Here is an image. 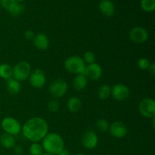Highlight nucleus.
I'll return each instance as SVG.
<instances>
[{
	"instance_id": "aec40b11",
	"label": "nucleus",
	"mask_w": 155,
	"mask_h": 155,
	"mask_svg": "<svg viewBox=\"0 0 155 155\" xmlns=\"http://www.w3.org/2000/svg\"><path fill=\"white\" fill-rule=\"evenodd\" d=\"M0 77L4 80H8L12 77V67L10 64L3 63L0 64Z\"/></svg>"
},
{
	"instance_id": "9b49d317",
	"label": "nucleus",
	"mask_w": 155,
	"mask_h": 155,
	"mask_svg": "<svg viewBox=\"0 0 155 155\" xmlns=\"http://www.w3.org/2000/svg\"><path fill=\"white\" fill-rule=\"evenodd\" d=\"M108 131L113 137L116 139H122L128 133V128L124 123L121 121H115L109 126Z\"/></svg>"
},
{
	"instance_id": "20e7f679",
	"label": "nucleus",
	"mask_w": 155,
	"mask_h": 155,
	"mask_svg": "<svg viewBox=\"0 0 155 155\" xmlns=\"http://www.w3.org/2000/svg\"><path fill=\"white\" fill-rule=\"evenodd\" d=\"M31 73V66L27 61L19 62L12 68V78L18 81H24L29 78Z\"/></svg>"
},
{
	"instance_id": "473e14b6",
	"label": "nucleus",
	"mask_w": 155,
	"mask_h": 155,
	"mask_svg": "<svg viewBox=\"0 0 155 155\" xmlns=\"http://www.w3.org/2000/svg\"><path fill=\"white\" fill-rule=\"evenodd\" d=\"M58 155H71V154L68 149H65V148H64V149L62 150V151H61V152L59 153Z\"/></svg>"
},
{
	"instance_id": "7c9ffc66",
	"label": "nucleus",
	"mask_w": 155,
	"mask_h": 155,
	"mask_svg": "<svg viewBox=\"0 0 155 155\" xmlns=\"http://www.w3.org/2000/svg\"><path fill=\"white\" fill-rule=\"evenodd\" d=\"M24 37L27 39H28V40H31V39H33V38H34L35 33L31 30H27L24 32Z\"/></svg>"
},
{
	"instance_id": "9d476101",
	"label": "nucleus",
	"mask_w": 155,
	"mask_h": 155,
	"mask_svg": "<svg viewBox=\"0 0 155 155\" xmlns=\"http://www.w3.org/2000/svg\"><path fill=\"white\" fill-rule=\"evenodd\" d=\"M29 80L30 85L36 89H41L46 83V76L42 70L36 69L31 71L29 76Z\"/></svg>"
},
{
	"instance_id": "4468645a",
	"label": "nucleus",
	"mask_w": 155,
	"mask_h": 155,
	"mask_svg": "<svg viewBox=\"0 0 155 155\" xmlns=\"http://www.w3.org/2000/svg\"><path fill=\"white\" fill-rule=\"evenodd\" d=\"M33 41L36 48L39 50H46L49 46V39L45 33H39L35 34Z\"/></svg>"
},
{
	"instance_id": "dca6fc26",
	"label": "nucleus",
	"mask_w": 155,
	"mask_h": 155,
	"mask_svg": "<svg viewBox=\"0 0 155 155\" xmlns=\"http://www.w3.org/2000/svg\"><path fill=\"white\" fill-rule=\"evenodd\" d=\"M0 144L2 146L7 149L13 148V147L16 145L15 136L4 133L0 136Z\"/></svg>"
},
{
	"instance_id": "39448f33",
	"label": "nucleus",
	"mask_w": 155,
	"mask_h": 155,
	"mask_svg": "<svg viewBox=\"0 0 155 155\" xmlns=\"http://www.w3.org/2000/svg\"><path fill=\"white\" fill-rule=\"evenodd\" d=\"M68 89V83L63 79H57L51 82L48 87L50 95L54 98H61L67 93Z\"/></svg>"
},
{
	"instance_id": "423d86ee",
	"label": "nucleus",
	"mask_w": 155,
	"mask_h": 155,
	"mask_svg": "<svg viewBox=\"0 0 155 155\" xmlns=\"http://www.w3.org/2000/svg\"><path fill=\"white\" fill-rule=\"evenodd\" d=\"M1 127L5 133L12 136H17L21 133L22 126L19 121L12 117H6L3 118L1 122Z\"/></svg>"
},
{
	"instance_id": "0eeeda50",
	"label": "nucleus",
	"mask_w": 155,
	"mask_h": 155,
	"mask_svg": "<svg viewBox=\"0 0 155 155\" xmlns=\"http://www.w3.org/2000/svg\"><path fill=\"white\" fill-rule=\"evenodd\" d=\"M139 110L141 114L146 118L155 117V101L154 99L145 98L139 102Z\"/></svg>"
},
{
	"instance_id": "f257e3e1",
	"label": "nucleus",
	"mask_w": 155,
	"mask_h": 155,
	"mask_svg": "<svg viewBox=\"0 0 155 155\" xmlns=\"http://www.w3.org/2000/svg\"><path fill=\"white\" fill-rule=\"evenodd\" d=\"M23 136L32 142H39L48 134V125L42 117H35L26 121L22 126Z\"/></svg>"
},
{
	"instance_id": "b1692460",
	"label": "nucleus",
	"mask_w": 155,
	"mask_h": 155,
	"mask_svg": "<svg viewBox=\"0 0 155 155\" xmlns=\"http://www.w3.org/2000/svg\"><path fill=\"white\" fill-rule=\"evenodd\" d=\"M29 151L31 155H42L44 150L42 144H39V142H32L29 148Z\"/></svg>"
},
{
	"instance_id": "a878e982",
	"label": "nucleus",
	"mask_w": 155,
	"mask_h": 155,
	"mask_svg": "<svg viewBox=\"0 0 155 155\" xmlns=\"http://www.w3.org/2000/svg\"><path fill=\"white\" fill-rule=\"evenodd\" d=\"M47 107H48V110L50 112L55 113V112H57L59 110L60 104H59L58 101L57 99H52L48 101V104H47Z\"/></svg>"
},
{
	"instance_id": "cd10ccee",
	"label": "nucleus",
	"mask_w": 155,
	"mask_h": 155,
	"mask_svg": "<svg viewBox=\"0 0 155 155\" xmlns=\"http://www.w3.org/2000/svg\"><path fill=\"white\" fill-rule=\"evenodd\" d=\"M150 64H151V62L147 58H140L137 61L138 67L141 70H148Z\"/></svg>"
},
{
	"instance_id": "a211bd4d",
	"label": "nucleus",
	"mask_w": 155,
	"mask_h": 155,
	"mask_svg": "<svg viewBox=\"0 0 155 155\" xmlns=\"http://www.w3.org/2000/svg\"><path fill=\"white\" fill-rule=\"evenodd\" d=\"M67 107L68 110L72 113L78 112L82 107V101L78 97L72 96L68 98L67 102Z\"/></svg>"
},
{
	"instance_id": "f704fd0d",
	"label": "nucleus",
	"mask_w": 155,
	"mask_h": 155,
	"mask_svg": "<svg viewBox=\"0 0 155 155\" xmlns=\"http://www.w3.org/2000/svg\"><path fill=\"white\" fill-rule=\"evenodd\" d=\"M42 155H51V154H47V153H43Z\"/></svg>"
},
{
	"instance_id": "c756f323",
	"label": "nucleus",
	"mask_w": 155,
	"mask_h": 155,
	"mask_svg": "<svg viewBox=\"0 0 155 155\" xmlns=\"http://www.w3.org/2000/svg\"><path fill=\"white\" fill-rule=\"evenodd\" d=\"M14 149V153L17 155H22L24 152V149L21 145H15V146L13 147Z\"/></svg>"
},
{
	"instance_id": "4be33fe9",
	"label": "nucleus",
	"mask_w": 155,
	"mask_h": 155,
	"mask_svg": "<svg viewBox=\"0 0 155 155\" xmlns=\"http://www.w3.org/2000/svg\"><path fill=\"white\" fill-rule=\"evenodd\" d=\"M8 11L9 14H10L12 16L18 17L19 16L21 13L24 12V6L21 3L17 2L15 3V4H14Z\"/></svg>"
},
{
	"instance_id": "2eb2a0df",
	"label": "nucleus",
	"mask_w": 155,
	"mask_h": 155,
	"mask_svg": "<svg viewBox=\"0 0 155 155\" xmlns=\"http://www.w3.org/2000/svg\"><path fill=\"white\" fill-rule=\"evenodd\" d=\"M100 12L106 17H111L114 15L115 6L113 2L110 0H101L99 3Z\"/></svg>"
},
{
	"instance_id": "bb28decb",
	"label": "nucleus",
	"mask_w": 155,
	"mask_h": 155,
	"mask_svg": "<svg viewBox=\"0 0 155 155\" xmlns=\"http://www.w3.org/2000/svg\"><path fill=\"white\" fill-rule=\"evenodd\" d=\"M83 61L85 63H87L88 64H90L95 62V53L92 51H86L83 54Z\"/></svg>"
},
{
	"instance_id": "c9c22d12",
	"label": "nucleus",
	"mask_w": 155,
	"mask_h": 155,
	"mask_svg": "<svg viewBox=\"0 0 155 155\" xmlns=\"http://www.w3.org/2000/svg\"><path fill=\"white\" fill-rule=\"evenodd\" d=\"M76 155H85V154H76Z\"/></svg>"
},
{
	"instance_id": "1a4fd4ad",
	"label": "nucleus",
	"mask_w": 155,
	"mask_h": 155,
	"mask_svg": "<svg viewBox=\"0 0 155 155\" xmlns=\"http://www.w3.org/2000/svg\"><path fill=\"white\" fill-rule=\"evenodd\" d=\"M129 38L136 44H142L148 39V33L144 27H135L129 33Z\"/></svg>"
},
{
	"instance_id": "72a5a7b5",
	"label": "nucleus",
	"mask_w": 155,
	"mask_h": 155,
	"mask_svg": "<svg viewBox=\"0 0 155 155\" xmlns=\"http://www.w3.org/2000/svg\"><path fill=\"white\" fill-rule=\"evenodd\" d=\"M23 1H24V0H16V2H21Z\"/></svg>"
},
{
	"instance_id": "6ab92c4d",
	"label": "nucleus",
	"mask_w": 155,
	"mask_h": 155,
	"mask_svg": "<svg viewBox=\"0 0 155 155\" xmlns=\"http://www.w3.org/2000/svg\"><path fill=\"white\" fill-rule=\"evenodd\" d=\"M8 92L12 95H17L21 90V85L19 81L15 80L14 78H10L7 80V85H6Z\"/></svg>"
},
{
	"instance_id": "2f4dec72",
	"label": "nucleus",
	"mask_w": 155,
	"mask_h": 155,
	"mask_svg": "<svg viewBox=\"0 0 155 155\" xmlns=\"http://www.w3.org/2000/svg\"><path fill=\"white\" fill-rule=\"evenodd\" d=\"M148 71H149L150 74H151V75L154 76L155 74V64L154 63H151V64H150L149 68H148Z\"/></svg>"
},
{
	"instance_id": "c85d7f7f",
	"label": "nucleus",
	"mask_w": 155,
	"mask_h": 155,
	"mask_svg": "<svg viewBox=\"0 0 155 155\" xmlns=\"http://www.w3.org/2000/svg\"><path fill=\"white\" fill-rule=\"evenodd\" d=\"M16 2V0H0V4H1L2 7L4 8L6 10H8Z\"/></svg>"
},
{
	"instance_id": "7ed1b4c3",
	"label": "nucleus",
	"mask_w": 155,
	"mask_h": 155,
	"mask_svg": "<svg viewBox=\"0 0 155 155\" xmlns=\"http://www.w3.org/2000/svg\"><path fill=\"white\" fill-rule=\"evenodd\" d=\"M86 63L83 58L78 55H72L65 60L64 68L67 71L73 74H84Z\"/></svg>"
},
{
	"instance_id": "ddd939ff",
	"label": "nucleus",
	"mask_w": 155,
	"mask_h": 155,
	"mask_svg": "<svg viewBox=\"0 0 155 155\" xmlns=\"http://www.w3.org/2000/svg\"><path fill=\"white\" fill-rule=\"evenodd\" d=\"M82 144L87 149H94L98 144V135L94 131L86 132L82 136Z\"/></svg>"
},
{
	"instance_id": "5701e85b",
	"label": "nucleus",
	"mask_w": 155,
	"mask_h": 155,
	"mask_svg": "<svg viewBox=\"0 0 155 155\" xmlns=\"http://www.w3.org/2000/svg\"><path fill=\"white\" fill-rule=\"evenodd\" d=\"M140 6L145 12H152L155 9V0H141Z\"/></svg>"
},
{
	"instance_id": "f3484780",
	"label": "nucleus",
	"mask_w": 155,
	"mask_h": 155,
	"mask_svg": "<svg viewBox=\"0 0 155 155\" xmlns=\"http://www.w3.org/2000/svg\"><path fill=\"white\" fill-rule=\"evenodd\" d=\"M88 79L84 74H77L73 80V86L77 91H82L86 87Z\"/></svg>"
},
{
	"instance_id": "f03ea898",
	"label": "nucleus",
	"mask_w": 155,
	"mask_h": 155,
	"mask_svg": "<svg viewBox=\"0 0 155 155\" xmlns=\"http://www.w3.org/2000/svg\"><path fill=\"white\" fill-rule=\"evenodd\" d=\"M42 141V146L47 154L58 155L64 148L63 138L56 133H48Z\"/></svg>"
},
{
	"instance_id": "393cba45",
	"label": "nucleus",
	"mask_w": 155,
	"mask_h": 155,
	"mask_svg": "<svg viewBox=\"0 0 155 155\" xmlns=\"http://www.w3.org/2000/svg\"><path fill=\"white\" fill-rule=\"evenodd\" d=\"M109 126L110 124H108L107 120L104 119V118H100V119L97 120L96 123H95V127L101 133H105V132L108 131Z\"/></svg>"
},
{
	"instance_id": "412c9836",
	"label": "nucleus",
	"mask_w": 155,
	"mask_h": 155,
	"mask_svg": "<svg viewBox=\"0 0 155 155\" xmlns=\"http://www.w3.org/2000/svg\"><path fill=\"white\" fill-rule=\"evenodd\" d=\"M111 95V87L107 84L102 85L98 90V96L100 99H107Z\"/></svg>"
},
{
	"instance_id": "f8f14e48",
	"label": "nucleus",
	"mask_w": 155,
	"mask_h": 155,
	"mask_svg": "<svg viewBox=\"0 0 155 155\" xmlns=\"http://www.w3.org/2000/svg\"><path fill=\"white\" fill-rule=\"evenodd\" d=\"M84 75L88 80H98L102 76V68L98 64L94 62L90 64L86 65Z\"/></svg>"
},
{
	"instance_id": "6e6552de",
	"label": "nucleus",
	"mask_w": 155,
	"mask_h": 155,
	"mask_svg": "<svg viewBox=\"0 0 155 155\" xmlns=\"http://www.w3.org/2000/svg\"><path fill=\"white\" fill-rule=\"evenodd\" d=\"M130 95V89L122 83H117L111 87V95L116 101H123L127 100Z\"/></svg>"
}]
</instances>
